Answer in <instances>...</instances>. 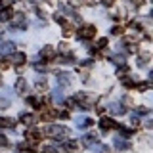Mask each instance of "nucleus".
I'll list each match as a JSON object with an SVG mask.
<instances>
[{"label":"nucleus","instance_id":"nucleus-1","mask_svg":"<svg viewBox=\"0 0 153 153\" xmlns=\"http://www.w3.org/2000/svg\"><path fill=\"white\" fill-rule=\"evenodd\" d=\"M46 134L52 140H65V138L69 136V128L59 126V124H50V126L46 128Z\"/></svg>","mask_w":153,"mask_h":153},{"label":"nucleus","instance_id":"nucleus-2","mask_svg":"<svg viewBox=\"0 0 153 153\" xmlns=\"http://www.w3.org/2000/svg\"><path fill=\"white\" fill-rule=\"evenodd\" d=\"M94 35H96V27H94V25H82V27H80V31L76 33V36H79L80 40L94 38Z\"/></svg>","mask_w":153,"mask_h":153},{"label":"nucleus","instance_id":"nucleus-3","mask_svg":"<svg viewBox=\"0 0 153 153\" xmlns=\"http://www.w3.org/2000/svg\"><path fill=\"white\" fill-rule=\"evenodd\" d=\"M100 126H102V130H111V128H119V124L115 123L111 117H103L102 121H100Z\"/></svg>","mask_w":153,"mask_h":153},{"label":"nucleus","instance_id":"nucleus-4","mask_svg":"<svg viewBox=\"0 0 153 153\" xmlns=\"http://www.w3.org/2000/svg\"><path fill=\"white\" fill-rule=\"evenodd\" d=\"M25 136H27V142H29V143H31V142H33V143H36V142H40L42 134L38 132V130H35V128H33V130H27Z\"/></svg>","mask_w":153,"mask_h":153},{"label":"nucleus","instance_id":"nucleus-5","mask_svg":"<svg viewBox=\"0 0 153 153\" xmlns=\"http://www.w3.org/2000/svg\"><path fill=\"white\" fill-rule=\"evenodd\" d=\"M27 27V19L23 13H17L16 19H13V29H25Z\"/></svg>","mask_w":153,"mask_h":153},{"label":"nucleus","instance_id":"nucleus-6","mask_svg":"<svg viewBox=\"0 0 153 153\" xmlns=\"http://www.w3.org/2000/svg\"><path fill=\"white\" fill-rule=\"evenodd\" d=\"M27 103L29 105H33V107H36V109H44V100H40V98H27Z\"/></svg>","mask_w":153,"mask_h":153},{"label":"nucleus","instance_id":"nucleus-7","mask_svg":"<svg viewBox=\"0 0 153 153\" xmlns=\"http://www.w3.org/2000/svg\"><path fill=\"white\" fill-rule=\"evenodd\" d=\"M16 50L13 42H0V54H12Z\"/></svg>","mask_w":153,"mask_h":153},{"label":"nucleus","instance_id":"nucleus-8","mask_svg":"<svg viewBox=\"0 0 153 153\" xmlns=\"http://www.w3.org/2000/svg\"><path fill=\"white\" fill-rule=\"evenodd\" d=\"M0 128H16V121L8 117H0Z\"/></svg>","mask_w":153,"mask_h":153},{"label":"nucleus","instance_id":"nucleus-9","mask_svg":"<svg viewBox=\"0 0 153 153\" xmlns=\"http://www.w3.org/2000/svg\"><path fill=\"white\" fill-rule=\"evenodd\" d=\"M27 90V80L23 79V76H19V79L16 80V92H19V94H23Z\"/></svg>","mask_w":153,"mask_h":153},{"label":"nucleus","instance_id":"nucleus-10","mask_svg":"<svg viewBox=\"0 0 153 153\" xmlns=\"http://www.w3.org/2000/svg\"><path fill=\"white\" fill-rule=\"evenodd\" d=\"M57 82H59L61 86H69L71 84V75L69 73H59L57 75Z\"/></svg>","mask_w":153,"mask_h":153},{"label":"nucleus","instance_id":"nucleus-11","mask_svg":"<svg viewBox=\"0 0 153 153\" xmlns=\"http://www.w3.org/2000/svg\"><path fill=\"white\" fill-rule=\"evenodd\" d=\"M82 143H84L86 147L96 146V143H98V136H94V134H86V136H84V140H82Z\"/></svg>","mask_w":153,"mask_h":153},{"label":"nucleus","instance_id":"nucleus-12","mask_svg":"<svg viewBox=\"0 0 153 153\" xmlns=\"http://www.w3.org/2000/svg\"><path fill=\"white\" fill-rule=\"evenodd\" d=\"M19 121L21 123H25V124H35V115H31V113H23L21 117H19Z\"/></svg>","mask_w":153,"mask_h":153},{"label":"nucleus","instance_id":"nucleus-13","mask_svg":"<svg viewBox=\"0 0 153 153\" xmlns=\"http://www.w3.org/2000/svg\"><path fill=\"white\" fill-rule=\"evenodd\" d=\"M12 59H13V63H16V65H23V63H25V59H27V57H25V54L17 52V54H13V56H12Z\"/></svg>","mask_w":153,"mask_h":153},{"label":"nucleus","instance_id":"nucleus-14","mask_svg":"<svg viewBox=\"0 0 153 153\" xmlns=\"http://www.w3.org/2000/svg\"><path fill=\"white\" fill-rule=\"evenodd\" d=\"M12 16H13L12 10H10V8H4L2 12H0V21H10V19H12Z\"/></svg>","mask_w":153,"mask_h":153},{"label":"nucleus","instance_id":"nucleus-15","mask_svg":"<svg viewBox=\"0 0 153 153\" xmlns=\"http://www.w3.org/2000/svg\"><path fill=\"white\" fill-rule=\"evenodd\" d=\"M40 56L42 57H50V59H52V57H54V48H52V46H44L40 50Z\"/></svg>","mask_w":153,"mask_h":153},{"label":"nucleus","instance_id":"nucleus-16","mask_svg":"<svg viewBox=\"0 0 153 153\" xmlns=\"http://www.w3.org/2000/svg\"><path fill=\"white\" fill-rule=\"evenodd\" d=\"M92 123H94L92 119H86V117H82V119H79V121H76V126H79V128H86V126H90Z\"/></svg>","mask_w":153,"mask_h":153},{"label":"nucleus","instance_id":"nucleus-17","mask_svg":"<svg viewBox=\"0 0 153 153\" xmlns=\"http://www.w3.org/2000/svg\"><path fill=\"white\" fill-rule=\"evenodd\" d=\"M109 111L115 113V115H123L124 113V107H121L119 103H111V105H109Z\"/></svg>","mask_w":153,"mask_h":153},{"label":"nucleus","instance_id":"nucleus-18","mask_svg":"<svg viewBox=\"0 0 153 153\" xmlns=\"http://www.w3.org/2000/svg\"><path fill=\"white\" fill-rule=\"evenodd\" d=\"M115 146H117L119 149H130V143H128V142H123V140H117V142H115Z\"/></svg>","mask_w":153,"mask_h":153},{"label":"nucleus","instance_id":"nucleus-19","mask_svg":"<svg viewBox=\"0 0 153 153\" xmlns=\"http://www.w3.org/2000/svg\"><path fill=\"white\" fill-rule=\"evenodd\" d=\"M36 88H38V90H46V88H48V82H46L44 79H38V80H36Z\"/></svg>","mask_w":153,"mask_h":153},{"label":"nucleus","instance_id":"nucleus-20","mask_svg":"<svg viewBox=\"0 0 153 153\" xmlns=\"http://www.w3.org/2000/svg\"><path fill=\"white\" fill-rule=\"evenodd\" d=\"M17 151L19 153H35V151H33V147H29V146H19Z\"/></svg>","mask_w":153,"mask_h":153},{"label":"nucleus","instance_id":"nucleus-21","mask_svg":"<svg viewBox=\"0 0 153 153\" xmlns=\"http://www.w3.org/2000/svg\"><path fill=\"white\" fill-rule=\"evenodd\" d=\"M123 84L126 86V88H134V86H136V82H134L132 79H123Z\"/></svg>","mask_w":153,"mask_h":153},{"label":"nucleus","instance_id":"nucleus-22","mask_svg":"<svg viewBox=\"0 0 153 153\" xmlns=\"http://www.w3.org/2000/svg\"><path fill=\"white\" fill-rule=\"evenodd\" d=\"M65 147H67V149H71V151H75L76 147H79V143H76V142H65Z\"/></svg>","mask_w":153,"mask_h":153},{"label":"nucleus","instance_id":"nucleus-23","mask_svg":"<svg viewBox=\"0 0 153 153\" xmlns=\"http://www.w3.org/2000/svg\"><path fill=\"white\" fill-rule=\"evenodd\" d=\"M54 100H56V102H63V94H59V90H56V92H54Z\"/></svg>","mask_w":153,"mask_h":153},{"label":"nucleus","instance_id":"nucleus-24","mask_svg":"<svg viewBox=\"0 0 153 153\" xmlns=\"http://www.w3.org/2000/svg\"><path fill=\"white\" fill-rule=\"evenodd\" d=\"M113 61H115V63H123V61H124V56H121V54L113 56Z\"/></svg>","mask_w":153,"mask_h":153},{"label":"nucleus","instance_id":"nucleus-25","mask_svg":"<svg viewBox=\"0 0 153 153\" xmlns=\"http://www.w3.org/2000/svg\"><path fill=\"white\" fill-rule=\"evenodd\" d=\"M0 146H2V147H6V146H8V138H6V136H2V134H0Z\"/></svg>","mask_w":153,"mask_h":153},{"label":"nucleus","instance_id":"nucleus-26","mask_svg":"<svg viewBox=\"0 0 153 153\" xmlns=\"http://www.w3.org/2000/svg\"><path fill=\"white\" fill-rule=\"evenodd\" d=\"M42 153H59V151H57L56 147H50V146H48V147H44V151H42Z\"/></svg>","mask_w":153,"mask_h":153},{"label":"nucleus","instance_id":"nucleus-27","mask_svg":"<svg viewBox=\"0 0 153 153\" xmlns=\"http://www.w3.org/2000/svg\"><path fill=\"white\" fill-rule=\"evenodd\" d=\"M8 105H10V102H8V100H4V98L0 100V109H6Z\"/></svg>","mask_w":153,"mask_h":153},{"label":"nucleus","instance_id":"nucleus-28","mask_svg":"<svg viewBox=\"0 0 153 153\" xmlns=\"http://www.w3.org/2000/svg\"><path fill=\"white\" fill-rule=\"evenodd\" d=\"M113 2H115V0H102L103 6H113Z\"/></svg>","mask_w":153,"mask_h":153},{"label":"nucleus","instance_id":"nucleus-29","mask_svg":"<svg viewBox=\"0 0 153 153\" xmlns=\"http://www.w3.org/2000/svg\"><path fill=\"white\" fill-rule=\"evenodd\" d=\"M121 33H123L121 27H113V35H121Z\"/></svg>","mask_w":153,"mask_h":153},{"label":"nucleus","instance_id":"nucleus-30","mask_svg":"<svg viewBox=\"0 0 153 153\" xmlns=\"http://www.w3.org/2000/svg\"><path fill=\"white\" fill-rule=\"evenodd\" d=\"M100 151H102V153H109V147L107 146H100Z\"/></svg>","mask_w":153,"mask_h":153},{"label":"nucleus","instance_id":"nucleus-31","mask_svg":"<svg viewBox=\"0 0 153 153\" xmlns=\"http://www.w3.org/2000/svg\"><path fill=\"white\" fill-rule=\"evenodd\" d=\"M0 67H2V69H8V67H10V65L6 63V61H0Z\"/></svg>","mask_w":153,"mask_h":153},{"label":"nucleus","instance_id":"nucleus-32","mask_svg":"<svg viewBox=\"0 0 153 153\" xmlns=\"http://www.w3.org/2000/svg\"><path fill=\"white\" fill-rule=\"evenodd\" d=\"M0 33H2V31H0Z\"/></svg>","mask_w":153,"mask_h":153}]
</instances>
